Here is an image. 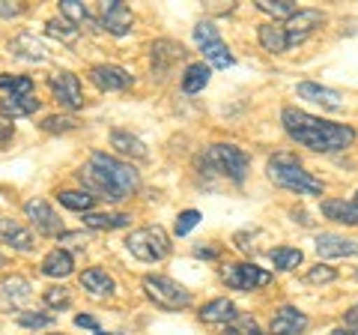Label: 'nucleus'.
Returning <instances> with one entry per match:
<instances>
[{
  "mask_svg": "<svg viewBox=\"0 0 358 335\" xmlns=\"http://www.w3.org/2000/svg\"><path fill=\"white\" fill-rule=\"evenodd\" d=\"M39 126L45 132H72V129H78V120L75 117H57V114H51V117H45Z\"/></svg>",
  "mask_w": 358,
  "mask_h": 335,
  "instance_id": "40",
  "label": "nucleus"
},
{
  "mask_svg": "<svg viewBox=\"0 0 358 335\" xmlns=\"http://www.w3.org/2000/svg\"><path fill=\"white\" fill-rule=\"evenodd\" d=\"M84 225L93 231H114V228L131 225V216L129 213H84Z\"/></svg>",
  "mask_w": 358,
  "mask_h": 335,
  "instance_id": "28",
  "label": "nucleus"
},
{
  "mask_svg": "<svg viewBox=\"0 0 358 335\" xmlns=\"http://www.w3.org/2000/svg\"><path fill=\"white\" fill-rule=\"evenodd\" d=\"M60 15L66 21H72V25L81 30V27H96L99 21L90 15V9L84 4H78V0H60Z\"/></svg>",
  "mask_w": 358,
  "mask_h": 335,
  "instance_id": "29",
  "label": "nucleus"
},
{
  "mask_svg": "<svg viewBox=\"0 0 358 335\" xmlns=\"http://www.w3.org/2000/svg\"><path fill=\"white\" fill-rule=\"evenodd\" d=\"M268 261H272L278 270H296V266L305 261V254H301V249H289V245H275V249H268Z\"/></svg>",
  "mask_w": 358,
  "mask_h": 335,
  "instance_id": "32",
  "label": "nucleus"
},
{
  "mask_svg": "<svg viewBox=\"0 0 358 335\" xmlns=\"http://www.w3.org/2000/svg\"><path fill=\"white\" fill-rule=\"evenodd\" d=\"M13 135H15V126L13 123H6V120H0V150L6 147L9 141H13Z\"/></svg>",
  "mask_w": 358,
  "mask_h": 335,
  "instance_id": "42",
  "label": "nucleus"
},
{
  "mask_svg": "<svg viewBox=\"0 0 358 335\" xmlns=\"http://www.w3.org/2000/svg\"><path fill=\"white\" fill-rule=\"evenodd\" d=\"M224 335H263V332H260V327H257V320L251 315H239L233 323H227Z\"/></svg>",
  "mask_w": 358,
  "mask_h": 335,
  "instance_id": "36",
  "label": "nucleus"
},
{
  "mask_svg": "<svg viewBox=\"0 0 358 335\" xmlns=\"http://www.w3.org/2000/svg\"><path fill=\"white\" fill-rule=\"evenodd\" d=\"M60 240H63V242H69L72 249H84V245H87V233H63Z\"/></svg>",
  "mask_w": 358,
  "mask_h": 335,
  "instance_id": "45",
  "label": "nucleus"
},
{
  "mask_svg": "<svg viewBox=\"0 0 358 335\" xmlns=\"http://www.w3.org/2000/svg\"><path fill=\"white\" fill-rule=\"evenodd\" d=\"M45 303H48L51 308H66L72 303V296H69V287H63V285H54L45 290Z\"/></svg>",
  "mask_w": 358,
  "mask_h": 335,
  "instance_id": "41",
  "label": "nucleus"
},
{
  "mask_svg": "<svg viewBox=\"0 0 358 335\" xmlns=\"http://www.w3.org/2000/svg\"><path fill=\"white\" fill-rule=\"evenodd\" d=\"M209 75H212V69L206 63H192L182 75V90L185 93H200L209 84Z\"/></svg>",
  "mask_w": 358,
  "mask_h": 335,
  "instance_id": "31",
  "label": "nucleus"
},
{
  "mask_svg": "<svg viewBox=\"0 0 358 335\" xmlns=\"http://www.w3.org/2000/svg\"><path fill=\"white\" fill-rule=\"evenodd\" d=\"M257 9L266 15H272V18H289V15L299 13L293 0H257Z\"/></svg>",
  "mask_w": 358,
  "mask_h": 335,
  "instance_id": "35",
  "label": "nucleus"
},
{
  "mask_svg": "<svg viewBox=\"0 0 358 335\" xmlns=\"http://www.w3.org/2000/svg\"><path fill=\"white\" fill-rule=\"evenodd\" d=\"M352 204H355V210H358V192H355V200H352Z\"/></svg>",
  "mask_w": 358,
  "mask_h": 335,
  "instance_id": "52",
  "label": "nucleus"
},
{
  "mask_svg": "<svg viewBox=\"0 0 358 335\" xmlns=\"http://www.w3.org/2000/svg\"><path fill=\"white\" fill-rule=\"evenodd\" d=\"M343 320H346V327H358V303H355L350 311H346Z\"/></svg>",
  "mask_w": 358,
  "mask_h": 335,
  "instance_id": "47",
  "label": "nucleus"
},
{
  "mask_svg": "<svg viewBox=\"0 0 358 335\" xmlns=\"http://www.w3.org/2000/svg\"><path fill=\"white\" fill-rule=\"evenodd\" d=\"M48 84H51L54 99H57L63 108L78 111L84 105V93H81V81H78V75H72V72H54L48 78Z\"/></svg>",
  "mask_w": 358,
  "mask_h": 335,
  "instance_id": "11",
  "label": "nucleus"
},
{
  "mask_svg": "<svg viewBox=\"0 0 358 335\" xmlns=\"http://www.w3.org/2000/svg\"><path fill=\"white\" fill-rule=\"evenodd\" d=\"M293 219H296V221H301V225H313V219H308L305 210H293Z\"/></svg>",
  "mask_w": 358,
  "mask_h": 335,
  "instance_id": "48",
  "label": "nucleus"
},
{
  "mask_svg": "<svg viewBox=\"0 0 358 335\" xmlns=\"http://www.w3.org/2000/svg\"><path fill=\"white\" fill-rule=\"evenodd\" d=\"M51 335H66V332H51Z\"/></svg>",
  "mask_w": 358,
  "mask_h": 335,
  "instance_id": "53",
  "label": "nucleus"
},
{
  "mask_svg": "<svg viewBox=\"0 0 358 335\" xmlns=\"http://www.w3.org/2000/svg\"><path fill=\"white\" fill-rule=\"evenodd\" d=\"M296 93L301 99H308V102H313V105L329 108V111H341L343 108V93L341 90H331V87H322L317 81H301L296 87Z\"/></svg>",
  "mask_w": 358,
  "mask_h": 335,
  "instance_id": "14",
  "label": "nucleus"
},
{
  "mask_svg": "<svg viewBox=\"0 0 358 335\" xmlns=\"http://www.w3.org/2000/svg\"><path fill=\"white\" fill-rule=\"evenodd\" d=\"M57 200L66 210H75V213H93V204H96L93 195L78 192V189H63V192H57Z\"/></svg>",
  "mask_w": 358,
  "mask_h": 335,
  "instance_id": "30",
  "label": "nucleus"
},
{
  "mask_svg": "<svg viewBox=\"0 0 358 335\" xmlns=\"http://www.w3.org/2000/svg\"><path fill=\"white\" fill-rule=\"evenodd\" d=\"M143 290H147V296L164 311H179V308L192 306V290L167 275H155V273L143 275Z\"/></svg>",
  "mask_w": 358,
  "mask_h": 335,
  "instance_id": "6",
  "label": "nucleus"
},
{
  "mask_svg": "<svg viewBox=\"0 0 358 335\" xmlns=\"http://www.w3.org/2000/svg\"><path fill=\"white\" fill-rule=\"evenodd\" d=\"M322 25H326V13H320V9H299L296 15H289L284 21V30L289 36V48L299 46V42H305L310 33H317Z\"/></svg>",
  "mask_w": 358,
  "mask_h": 335,
  "instance_id": "10",
  "label": "nucleus"
},
{
  "mask_svg": "<svg viewBox=\"0 0 358 335\" xmlns=\"http://www.w3.org/2000/svg\"><path fill=\"white\" fill-rule=\"evenodd\" d=\"M257 36H260V46L272 54H284L289 51V36L284 25H275V21H266V25L257 27Z\"/></svg>",
  "mask_w": 358,
  "mask_h": 335,
  "instance_id": "20",
  "label": "nucleus"
},
{
  "mask_svg": "<svg viewBox=\"0 0 358 335\" xmlns=\"http://www.w3.org/2000/svg\"><path fill=\"white\" fill-rule=\"evenodd\" d=\"M9 51H13L15 57H21V60H30V63H42L45 57H48L45 46L33 36V33H18V36L9 42Z\"/></svg>",
  "mask_w": 358,
  "mask_h": 335,
  "instance_id": "19",
  "label": "nucleus"
},
{
  "mask_svg": "<svg viewBox=\"0 0 358 335\" xmlns=\"http://www.w3.org/2000/svg\"><path fill=\"white\" fill-rule=\"evenodd\" d=\"M0 266H6V258H3V254H0Z\"/></svg>",
  "mask_w": 358,
  "mask_h": 335,
  "instance_id": "51",
  "label": "nucleus"
},
{
  "mask_svg": "<svg viewBox=\"0 0 358 335\" xmlns=\"http://www.w3.org/2000/svg\"><path fill=\"white\" fill-rule=\"evenodd\" d=\"M110 147H114L117 153H122V156H134V159H143V156H147L143 141L134 138L131 132H126V129H114V132H110Z\"/></svg>",
  "mask_w": 358,
  "mask_h": 335,
  "instance_id": "27",
  "label": "nucleus"
},
{
  "mask_svg": "<svg viewBox=\"0 0 358 335\" xmlns=\"http://www.w3.org/2000/svg\"><path fill=\"white\" fill-rule=\"evenodd\" d=\"M200 165H203L209 174H218L230 183H245L251 159H248V153L236 147V144H212V147L203 153Z\"/></svg>",
  "mask_w": 358,
  "mask_h": 335,
  "instance_id": "4",
  "label": "nucleus"
},
{
  "mask_svg": "<svg viewBox=\"0 0 358 335\" xmlns=\"http://www.w3.org/2000/svg\"><path fill=\"white\" fill-rule=\"evenodd\" d=\"M39 99L36 96H6L0 99V114L9 117V120H18V117H30L39 111Z\"/></svg>",
  "mask_w": 358,
  "mask_h": 335,
  "instance_id": "23",
  "label": "nucleus"
},
{
  "mask_svg": "<svg viewBox=\"0 0 358 335\" xmlns=\"http://www.w3.org/2000/svg\"><path fill=\"white\" fill-rule=\"evenodd\" d=\"M126 249L131 258H138L143 264H159L171 254V240L159 225H147V228H138L126 237Z\"/></svg>",
  "mask_w": 358,
  "mask_h": 335,
  "instance_id": "5",
  "label": "nucleus"
},
{
  "mask_svg": "<svg viewBox=\"0 0 358 335\" xmlns=\"http://www.w3.org/2000/svg\"><path fill=\"white\" fill-rule=\"evenodd\" d=\"M78 180L87 186V192L93 198H105V200H122L131 198L141 186V177L131 165L120 162L110 153H93L90 162L78 171Z\"/></svg>",
  "mask_w": 358,
  "mask_h": 335,
  "instance_id": "2",
  "label": "nucleus"
},
{
  "mask_svg": "<svg viewBox=\"0 0 358 335\" xmlns=\"http://www.w3.org/2000/svg\"><path fill=\"white\" fill-rule=\"evenodd\" d=\"M96 335H122V332H96Z\"/></svg>",
  "mask_w": 358,
  "mask_h": 335,
  "instance_id": "50",
  "label": "nucleus"
},
{
  "mask_svg": "<svg viewBox=\"0 0 358 335\" xmlns=\"http://www.w3.org/2000/svg\"><path fill=\"white\" fill-rule=\"evenodd\" d=\"M182 57H185V48L176 46V42H171V39H162V42H155V46H152V66H155V72H167V66H171L173 60H182Z\"/></svg>",
  "mask_w": 358,
  "mask_h": 335,
  "instance_id": "26",
  "label": "nucleus"
},
{
  "mask_svg": "<svg viewBox=\"0 0 358 335\" xmlns=\"http://www.w3.org/2000/svg\"><path fill=\"white\" fill-rule=\"evenodd\" d=\"M329 335H358V327H341V329H334Z\"/></svg>",
  "mask_w": 358,
  "mask_h": 335,
  "instance_id": "49",
  "label": "nucleus"
},
{
  "mask_svg": "<svg viewBox=\"0 0 358 335\" xmlns=\"http://www.w3.org/2000/svg\"><path fill=\"white\" fill-rule=\"evenodd\" d=\"M75 327H81V329H93V332H102V329H99V323H96V317H93V315H78V317H75Z\"/></svg>",
  "mask_w": 358,
  "mask_h": 335,
  "instance_id": "43",
  "label": "nucleus"
},
{
  "mask_svg": "<svg viewBox=\"0 0 358 335\" xmlns=\"http://www.w3.org/2000/svg\"><path fill=\"white\" fill-rule=\"evenodd\" d=\"M281 123H284L289 138L296 144H301V147L313 150V153H338V150H346L355 141L352 126L320 120V117L308 114V111H299V108H284Z\"/></svg>",
  "mask_w": 358,
  "mask_h": 335,
  "instance_id": "1",
  "label": "nucleus"
},
{
  "mask_svg": "<svg viewBox=\"0 0 358 335\" xmlns=\"http://www.w3.org/2000/svg\"><path fill=\"white\" fill-rule=\"evenodd\" d=\"M194 42L200 46V51H203L209 66H215V69H230V66L236 63V57L230 54L227 42L221 39V33L212 21H200V25L194 27Z\"/></svg>",
  "mask_w": 358,
  "mask_h": 335,
  "instance_id": "7",
  "label": "nucleus"
},
{
  "mask_svg": "<svg viewBox=\"0 0 358 335\" xmlns=\"http://www.w3.org/2000/svg\"><path fill=\"white\" fill-rule=\"evenodd\" d=\"M236 317H239V311L227 296H218L200 308V320L203 323H224V327H227V323H233Z\"/></svg>",
  "mask_w": 358,
  "mask_h": 335,
  "instance_id": "21",
  "label": "nucleus"
},
{
  "mask_svg": "<svg viewBox=\"0 0 358 335\" xmlns=\"http://www.w3.org/2000/svg\"><path fill=\"white\" fill-rule=\"evenodd\" d=\"M0 90L9 96H33V78L27 75H0Z\"/></svg>",
  "mask_w": 358,
  "mask_h": 335,
  "instance_id": "34",
  "label": "nucleus"
},
{
  "mask_svg": "<svg viewBox=\"0 0 358 335\" xmlns=\"http://www.w3.org/2000/svg\"><path fill=\"white\" fill-rule=\"evenodd\" d=\"M221 278H224V285L227 287L248 294V290L266 287L268 282H272V273L263 270V266H257V264H227L221 270Z\"/></svg>",
  "mask_w": 358,
  "mask_h": 335,
  "instance_id": "8",
  "label": "nucleus"
},
{
  "mask_svg": "<svg viewBox=\"0 0 358 335\" xmlns=\"http://www.w3.org/2000/svg\"><path fill=\"white\" fill-rule=\"evenodd\" d=\"M194 258L215 261V258H218V249H215V245H194Z\"/></svg>",
  "mask_w": 358,
  "mask_h": 335,
  "instance_id": "44",
  "label": "nucleus"
},
{
  "mask_svg": "<svg viewBox=\"0 0 358 335\" xmlns=\"http://www.w3.org/2000/svg\"><path fill=\"white\" fill-rule=\"evenodd\" d=\"M334 278H338V270H334V266H310L308 270V275H305V282L308 285H329V282H334Z\"/></svg>",
  "mask_w": 358,
  "mask_h": 335,
  "instance_id": "39",
  "label": "nucleus"
},
{
  "mask_svg": "<svg viewBox=\"0 0 358 335\" xmlns=\"http://www.w3.org/2000/svg\"><path fill=\"white\" fill-rule=\"evenodd\" d=\"M30 299V282L24 275H6L0 282V303L6 308H21V303Z\"/></svg>",
  "mask_w": 358,
  "mask_h": 335,
  "instance_id": "17",
  "label": "nucleus"
},
{
  "mask_svg": "<svg viewBox=\"0 0 358 335\" xmlns=\"http://www.w3.org/2000/svg\"><path fill=\"white\" fill-rule=\"evenodd\" d=\"M197 221H200L197 210H182V213L176 216V221H173V233H176V237H185L192 228H197Z\"/></svg>",
  "mask_w": 358,
  "mask_h": 335,
  "instance_id": "38",
  "label": "nucleus"
},
{
  "mask_svg": "<svg viewBox=\"0 0 358 335\" xmlns=\"http://www.w3.org/2000/svg\"><path fill=\"white\" fill-rule=\"evenodd\" d=\"M322 216L326 219H331V221H341V225H358V210H355V204L350 200H338V198H326L322 200Z\"/></svg>",
  "mask_w": 358,
  "mask_h": 335,
  "instance_id": "25",
  "label": "nucleus"
},
{
  "mask_svg": "<svg viewBox=\"0 0 358 335\" xmlns=\"http://www.w3.org/2000/svg\"><path fill=\"white\" fill-rule=\"evenodd\" d=\"M21 13H24V6H21V4L9 6L6 0H0V15H3V18H13V15H21Z\"/></svg>",
  "mask_w": 358,
  "mask_h": 335,
  "instance_id": "46",
  "label": "nucleus"
},
{
  "mask_svg": "<svg viewBox=\"0 0 358 335\" xmlns=\"http://www.w3.org/2000/svg\"><path fill=\"white\" fill-rule=\"evenodd\" d=\"M131 25H134V15H131V9L122 4V0H105L99 27L114 33V36H126V33H131Z\"/></svg>",
  "mask_w": 358,
  "mask_h": 335,
  "instance_id": "12",
  "label": "nucleus"
},
{
  "mask_svg": "<svg viewBox=\"0 0 358 335\" xmlns=\"http://www.w3.org/2000/svg\"><path fill=\"white\" fill-rule=\"evenodd\" d=\"M75 273V261H72V254L66 252V249H54L48 252L42 258V275H48V278H66V275H72Z\"/></svg>",
  "mask_w": 358,
  "mask_h": 335,
  "instance_id": "22",
  "label": "nucleus"
},
{
  "mask_svg": "<svg viewBox=\"0 0 358 335\" xmlns=\"http://www.w3.org/2000/svg\"><path fill=\"white\" fill-rule=\"evenodd\" d=\"M45 33H48V36H54V39H60V42H66V46H72V42L81 36V30H78L72 21H66L63 15H60V18H51L48 25H45Z\"/></svg>",
  "mask_w": 358,
  "mask_h": 335,
  "instance_id": "33",
  "label": "nucleus"
},
{
  "mask_svg": "<svg viewBox=\"0 0 358 335\" xmlns=\"http://www.w3.org/2000/svg\"><path fill=\"white\" fill-rule=\"evenodd\" d=\"M24 216L33 221V228H36V233H42V237H63V221L60 216L51 210L48 200L42 198H30L24 200Z\"/></svg>",
  "mask_w": 358,
  "mask_h": 335,
  "instance_id": "9",
  "label": "nucleus"
},
{
  "mask_svg": "<svg viewBox=\"0 0 358 335\" xmlns=\"http://www.w3.org/2000/svg\"><path fill=\"white\" fill-rule=\"evenodd\" d=\"M81 287L87 290L90 296H110V294H114V278H110L105 270L93 266V270L81 273Z\"/></svg>",
  "mask_w": 358,
  "mask_h": 335,
  "instance_id": "24",
  "label": "nucleus"
},
{
  "mask_svg": "<svg viewBox=\"0 0 358 335\" xmlns=\"http://www.w3.org/2000/svg\"><path fill=\"white\" fill-rule=\"evenodd\" d=\"M90 81H93L99 90L105 93H117V90H126L131 84V75L122 69V66H110V63H99L90 69Z\"/></svg>",
  "mask_w": 358,
  "mask_h": 335,
  "instance_id": "13",
  "label": "nucleus"
},
{
  "mask_svg": "<svg viewBox=\"0 0 358 335\" xmlns=\"http://www.w3.org/2000/svg\"><path fill=\"white\" fill-rule=\"evenodd\" d=\"M317 254L320 258H352V254H358V240H346L338 233H320Z\"/></svg>",
  "mask_w": 358,
  "mask_h": 335,
  "instance_id": "16",
  "label": "nucleus"
},
{
  "mask_svg": "<svg viewBox=\"0 0 358 335\" xmlns=\"http://www.w3.org/2000/svg\"><path fill=\"white\" fill-rule=\"evenodd\" d=\"M0 242H6L9 249H15V252H30L33 249V233L24 225H18V221L0 216Z\"/></svg>",
  "mask_w": 358,
  "mask_h": 335,
  "instance_id": "18",
  "label": "nucleus"
},
{
  "mask_svg": "<svg viewBox=\"0 0 358 335\" xmlns=\"http://www.w3.org/2000/svg\"><path fill=\"white\" fill-rule=\"evenodd\" d=\"M266 174L275 186L287 189V192H296V195H322V180H317L310 171H305L293 153H275L272 159L266 162Z\"/></svg>",
  "mask_w": 358,
  "mask_h": 335,
  "instance_id": "3",
  "label": "nucleus"
},
{
  "mask_svg": "<svg viewBox=\"0 0 358 335\" xmlns=\"http://www.w3.org/2000/svg\"><path fill=\"white\" fill-rule=\"evenodd\" d=\"M18 323L21 327H27V329H42V327H51L54 315H42V311H21Z\"/></svg>",
  "mask_w": 358,
  "mask_h": 335,
  "instance_id": "37",
  "label": "nucleus"
},
{
  "mask_svg": "<svg viewBox=\"0 0 358 335\" xmlns=\"http://www.w3.org/2000/svg\"><path fill=\"white\" fill-rule=\"evenodd\" d=\"M305 329H308V317L293 306H284L272 315V335H301Z\"/></svg>",
  "mask_w": 358,
  "mask_h": 335,
  "instance_id": "15",
  "label": "nucleus"
}]
</instances>
